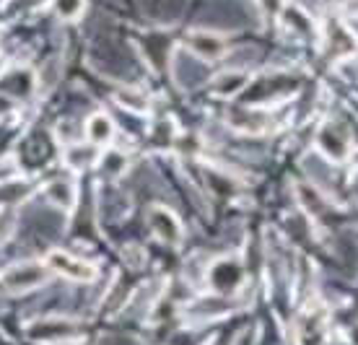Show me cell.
Listing matches in <instances>:
<instances>
[{"label": "cell", "mask_w": 358, "mask_h": 345, "mask_svg": "<svg viewBox=\"0 0 358 345\" xmlns=\"http://www.w3.org/2000/svg\"><path fill=\"white\" fill-rule=\"evenodd\" d=\"M44 265L50 267V270H58L60 276L73 278V280H91V278L96 276L89 262H83V260L68 255V252H50V255L44 257Z\"/></svg>", "instance_id": "obj_1"}, {"label": "cell", "mask_w": 358, "mask_h": 345, "mask_svg": "<svg viewBox=\"0 0 358 345\" xmlns=\"http://www.w3.org/2000/svg\"><path fill=\"white\" fill-rule=\"evenodd\" d=\"M42 278H44V270L40 265H24V267H13L8 276H6V283L10 288H29L37 286Z\"/></svg>", "instance_id": "obj_2"}, {"label": "cell", "mask_w": 358, "mask_h": 345, "mask_svg": "<svg viewBox=\"0 0 358 345\" xmlns=\"http://www.w3.org/2000/svg\"><path fill=\"white\" fill-rule=\"evenodd\" d=\"M110 135H112L110 119L104 117V115L91 117V122H89V138L94 140V143H104V140H110Z\"/></svg>", "instance_id": "obj_3"}, {"label": "cell", "mask_w": 358, "mask_h": 345, "mask_svg": "<svg viewBox=\"0 0 358 345\" xmlns=\"http://www.w3.org/2000/svg\"><path fill=\"white\" fill-rule=\"evenodd\" d=\"M83 8V0H55V10L62 19H76Z\"/></svg>", "instance_id": "obj_4"}]
</instances>
